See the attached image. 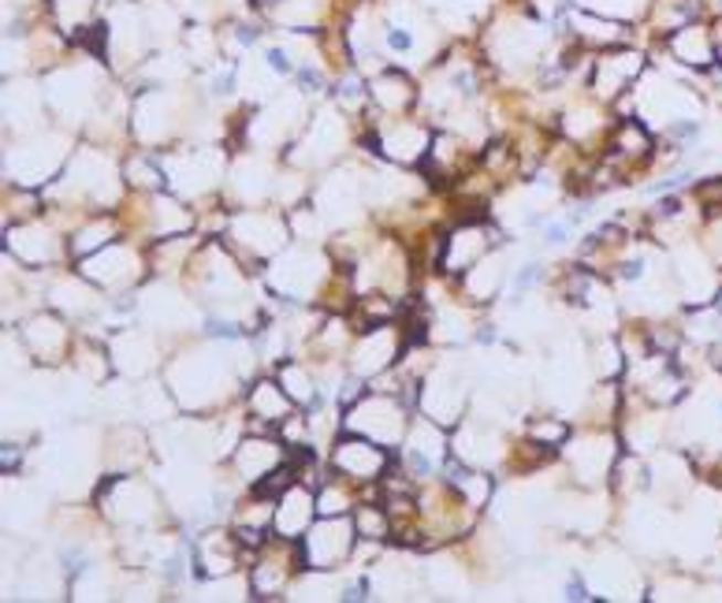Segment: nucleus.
I'll use <instances>...</instances> for the list:
<instances>
[{
	"mask_svg": "<svg viewBox=\"0 0 722 603\" xmlns=\"http://www.w3.org/2000/svg\"><path fill=\"white\" fill-rule=\"evenodd\" d=\"M563 239H566V228L563 224H551L548 228V243H563Z\"/></svg>",
	"mask_w": 722,
	"mask_h": 603,
	"instance_id": "obj_5",
	"label": "nucleus"
},
{
	"mask_svg": "<svg viewBox=\"0 0 722 603\" xmlns=\"http://www.w3.org/2000/svg\"><path fill=\"white\" fill-rule=\"evenodd\" d=\"M570 596H574V600H585V589H581V581H574V585H570Z\"/></svg>",
	"mask_w": 722,
	"mask_h": 603,
	"instance_id": "obj_6",
	"label": "nucleus"
},
{
	"mask_svg": "<svg viewBox=\"0 0 722 603\" xmlns=\"http://www.w3.org/2000/svg\"><path fill=\"white\" fill-rule=\"evenodd\" d=\"M387 45H391V49H410V38L403 34V30H391V34H387Z\"/></svg>",
	"mask_w": 722,
	"mask_h": 603,
	"instance_id": "obj_3",
	"label": "nucleus"
},
{
	"mask_svg": "<svg viewBox=\"0 0 722 603\" xmlns=\"http://www.w3.org/2000/svg\"><path fill=\"white\" fill-rule=\"evenodd\" d=\"M268 64L276 67V72H290V64H287V56L279 53V49H273V53H268Z\"/></svg>",
	"mask_w": 722,
	"mask_h": 603,
	"instance_id": "obj_4",
	"label": "nucleus"
},
{
	"mask_svg": "<svg viewBox=\"0 0 722 603\" xmlns=\"http://www.w3.org/2000/svg\"><path fill=\"white\" fill-rule=\"evenodd\" d=\"M648 149H651L648 135L637 124H622L618 127V135H615V154L618 157H645Z\"/></svg>",
	"mask_w": 722,
	"mask_h": 603,
	"instance_id": "obj_1",
	"label": "nucleus"
},
{
	"mask_svg": "<svg viewBox=\"0 0 722 603\" xmlns=\"http://www.w3.org/2000/svg\"><path fill=\"white\" fill-rule=\"evenodd\" d=\"M533 436L551 440V444H559V440L566 436V425H533Z\"/></svg>",
	"mask_w": 722,
	"mask_h": 603,
	"instance_id": "obj_2",
	"label": "nucleus"
}]
</instances>
